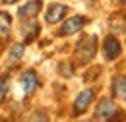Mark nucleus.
I'll list each match as a JSON object with an SVG mask.
<instances>
[{"mask_svg":"<svg viewBox=\"0 0 126 122\" xmlns=\"http://www.w3.org/2000/svg\"><path fill=\"white\" fill-rule=\"evenodd\" d=\"M95 50H97V37L89 35V37L81 39V41H79V45H78V50H76L78 60L81 62V64L89 62L95 56Z\"/></svg>","mask_w":126,"mask_h":122,"instance_id":"f257e3e1","label":"nucleus"},{"mask_svg":"<svg viewBox=\"0 0 126 122\" xmlns=\"http://www.w3.org/2000/svg\"><path fill=\"white\" fill-rule=\"evenodd\" d=\"M116 112H120V110L114 107V103L110 101L109 97H103V99L99 101L97 108H95V118H101V120H109V118H112Z\"/></svg>","mask_w":126,"mask_h":122,"instance_id":"f03ea898","label":"nucleus"},{"mask_svg":"<svg viewBox=\"0 0 126 122\" xmlns=\"http://www.w3.org/2000/svg\"><path fill=\"white\" fill-rule=\"evenodd\" d=\"M85 17L83 15H74V17H70V19H66V23L62 25V29H60V35H74V33H78L83 25H85Z\"/></svg>","mask_w":126,"mask_h":122,"instance_id":"7ed1b4c3","label":"nucleus"},{"mask_svg":"<svg viewBox=\"0 0 126 122\" xmlns=\"http://www.w3.org/2000/svg\"><path fill=\"white\" fill-rule=\"evenodd\" d=\"M91 101H93V89H85V91H81L76 97V101H74V114L78 116L81 114L85 108L91 105Z\"/></svg>","mask_w":126,"mask_h":122,"instance_id":"20e7f679","label":"nucleus"},{"mask_svg":"<svg viewBox=\"0 0 126 122\" xmlns=\"http://www.w3.org/2000/svg\"><path fill=\"white\" fill-rule=\"evenodd\" d=\"M41 6H43L41 0H31V2L23 4V6L17 10V15H19L21 19H31V17H35V15L41 12Z\"/></svg>","mask_w":126,"mask_h":122,"instance_id":"39448f33","label":"nucleus"},{"mask_svg":"<svg viewBox=\"0 0 126 122\" xmlns=\"http://www.w3.org/2000/svg\"><path fill=\"white\" fill-rule=\"evenodd\" d=\"M103 50H105V56L109 58V60H114L118 54H120V43L116 41V37H112V35H109V37H105V41H103Z\"/></svg>","mask_w":126,"mask_h":122,"instance_id":"423d86ee","label":"nucleus"},{"mask_svg":"<svg viewBox=\"0 0 126 122\" xmlns=\"http://www.w3.org/2000/svg\"><path fill=\"white\" fill-rule=\"evenodd\" d=\"M19 83H21V87H23V93L25 95H29L37 89V85H39V79H37V74L33 72V70H27V72H23L21 74V79H19Z\"/></svg>","mask_w":126,"mask_h":122,"instance_id":"0eeeda50","label":"nucleus"},{"mask_svg":"<svg viewBox=\"0 0 126 122\" xmlns=\"http://www.w3.org/2000/svg\"><path fill=\"white\" fill-rule=\"evenodd\" d=\"M66 12H68V8L64 4H50V8L47 10V21L48 23H56L64 17Z\"/></svg>","mask_w":126,"mask_h":122,"instance_id":"6e6552de","label":"nucleus"},{"mask_svg":"<svg viewBox=\"0 0 126 122\" xmlns=\"http://www.w3.org/2000/svg\"><path fill=\"white\" fill-rule=\"evenodd\" d=\"M112 93H114L116 99L126 101V77L124 76H118L112 79Z\"/></svg>","mask_w":126,"mask_h":122,"instance_id":"1a4fd4ad","label":"nucleus"},{"mask_svg":"<svg viewBox=\"0 0 126 122\" xmlns=\"http://www.w3.org/2000/svg\"><path fill=\"white\" fill-rule=\"evenodd\" d=\"M10 27H12V17H10V14H6V12H0V33H8L10 31Z\"/></svg>","mask_w":126,"mask_h":122,"instance_id":"9d476101","label":"nucleus"},{"mask_svg":"<svg viewBox=\"0 0 126 122\" xmlns=\"http://www.w3.org/2000/svg\"><path fill=\"white\" fill-rule=\"evenodd\" d=\"M21 56H23V45H14L10 52V62H17Z\"/></svg>","mask_w":126,"mask_h":122,"instance_id":"9b49d317","label":"nucleus"},{"mask_svg":"<svg viewBox=\"0 0 126 122\" xmlns=\"http://www.w3.org/2000/svg\"><path fill=\"white\" fill-rule=\"evenodd\" d=\"M6 87H8V83H6V77H0V101L6 97Z\"/></svg>","mask_w":126,"mask_h":122,"instance_id":"f8f14e48","label":"nucleus"},{"mask_svg":"<svg viewBox=\"0 0 126 122\" xmlns=\"http://www.w3.org/2000/svg\"><path fill=\"white\" fill-rule=\"evenodd\" d=\"M14 2H17V0H4V4H14Z\"/></svg>","mask_w":126,"mask_h":122,"instance_id":"ddd939ff","label":"nucleus"},{"mask_svg":"<svg viewBox=\"0 0 126 122\" xmlns=\"http://www.w3.org/2000/svg\"><path fill=\"white\" fill-rule=\"evenodd\" d=\"M120 2H126V0H120Z\"/></svg>","mask_w":126,"mask_h":122,"instance_id":"4468645a","label":"nucleus"}]
</instances>
